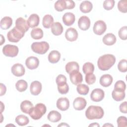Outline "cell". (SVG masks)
Here are the masks:
<instances>
[{
	"mask_svg": "<svg viewBox=\"0 0 127 127\" xmlns=\"http://www.w3.org/2000/svg\"><path fill=\"white\" fill-rule=\"evenodd\" d=\"M119 37L123 40H126L127 39V26H125L120 28L118 32Z\"/></svg>",
	"mask_w": 127,
	"mask_h": 127,
	"instance_id": "cell-40",
	"label": "cell"
},
{
	"mask_svg": "<svg viewBox=\"0 0 127 127\" xmlns=\"http://www.w3.org/2000/svg\"><path fill=\"white\" fill-rule=\"evenodd\" d=\"M6 88L5 86L2 83H0V96H2L6 92Z\"/></svg>",
	"mask_w": 127,
	"mask_h": 127,
	"instance_id": "cell-48",
	"label": "cell"
},
{
	"mask_svg": "<svg viewBox=\"0 0 127 127\" xmlns=\"http://www.w3.org/2000/svg\"><path fill=\"white\" fill-rule=\"evenodd\" d=\"M58 89L60 93L62 94H66L69 90V86L66 82L58 85Z\"/></svg>",
	"mask_w": 127,
	"mask_h": 127,
	"instance_id": "cell-39",
	"label": "cell"
},
{
	"mask_svg": "<svg viewBox=\"0 0 127 127\" xmlns=\"http://www.w3.org/2000/svg\"><path fill=\"white\" fill-rule=\"evenodd\" d=\"M126 89V83L123 80H120L117 81L115 83L114 85V89L125 91Z\"/></svg>",
	"mask_w": 127,
	"mask_h": 127,
	"instance_id": "cell-42",
	"label": "cell"
},
{
	"mask_svg": "<svg viewBox=\"0 0 127 127\" xmlns=\"http://www.w3.org/2000/svg\"><path fill=\"white\" fill-rule=\"evenodd\" d=\"M46 107L44 104L38 103L30 109L28 114L33 120H38L46 113Z\"/></svg>",
	"mask_w": 127,
	"mask_h": 127,
	"instance_id": "cell-3",
	"label": "cell"
},
{
	"mask_svg": "<svg viewBox=\"0 0 127 127\" xmlns=\"http://www.w3.org/2000/svg\"><path fill=\"white\" fill-rule=\"evenodd\" d=\"M24 32L20 31L15 26L8 32L7 38L9 42L17 43L24 37Z\"/></svg>",
	"mask_w": 127,
	"mask_h": 127,
	"instance_id": "cell-4",
	"label": "cell"
},
{
	"mask_svg": "<svg viewBox=\"0 0 127 127\" xmlns=\"http://www.w3.org/2000/svg\"><path fill=\"white\" fill-rule=\"evenodd\" d=\"M118 68L120 71L122 72H126L127 70V61L126 59L121 60L118 64Z\"/></svg>",
	"mask_w": 127,
	"mask_h": 127,
	"instance_id": "cell-38",
	"label": "cell"
},
{
	"mask_svg": "<svg viewBox=\"0 0 127 127\" xmlns=\"http://www.w3.org/2000/svg\"><path fill=\"white\" fill-rule=\"evenodd\" d=\"M89 127H100V125L97 123H94L89 125Z\"/></svg>",
	"mask_w": 127,
	"mask_h": 127,
	"instance_id": "cell-50",
	"label": "cell"
},
{
	"mask_svg": "<svg viewBox=\"0 0 127 127\" xmlns=\"http://www.w3.org/2000/svg\"><path fill=\"white\" fill-rule=\"evenodd\" d=\"M15 27L20 31L25 33L29 28L27 21L22 17H18L15 21Z\"/></svg>",
	"mask_w": 127,
	"mask_h": 127,
	"instance_id": "cell-10",
	"label": "cell"
},
{
	"mask_svg": "<svg viewBox=\"0 0 127 127\" xmlns=\"http://www.w3.org/2000/svg\"><path fill=\"white\" fill-rule=\"evenodd\" d=\"M76 90L78 94L83 95L87 94L89 91V87L84 84H79L76 87Z\"/></svg>",
	"mask_w": 127,
	"mask_h": 127,
	"instance_id": "cell-36",
	"label": "cell"
},
{
	"mask_svg": "<svg viewBox=\"0 0 127 127\" xmlns=\"http://www.w3.org/2000/svg\"><path fill=\"white\" fill-rule=\"evenodd\" d=\"M11 71L14 75L19 77L23 76L25 74V69L22 64L17 63L13 65L11 67Z\"/></svg>",
	"mask_w": 127,
	"mask_h": 127,
	"instance_id": "cell-12",
	"label": "cell"
},
{
	"mask_svg": "<svg viewBox=\"0 0 127 127\" xmlns=\"http://www.w3.org/2000/svg\"><path fill=\"white\" fill-rule=\"evenodd\" d=\"M117 41L116 37L113 33H107L103 38V43L108 46L114 45Z\"/></svg>",
	"mask_w": 127,
	"mask_h": 127,
	"instance_id": "cell-21",
	"label": "cell"
},
{
	"mask_svg": "<svg viewBox=\"0 0 127 127\" xmlns=\"http://www.w3.org/2000/svg\"><path fill=\"white\" fill-rule=\"evenodd\" d=\"M85 81L88 85H91L93 83L96 81V76L93 73L87 74L85 75Z\"/></svg>",
	"mask_w": 127,
	"mask_h": 127,
	"instance_id": "cell-43",
	"label": "cell"
},
{
	"mask_svg": "<svg viewBox=\"0 0 127 127\" xmlns=\"http://www.w3.org/2000/svg\"><path fill=\"white\" fill-rule=\"evenodd\" d=\"M12 24V19L10 17L5 16L3 17L0 23V28L3 30H6L9 29Z\"/></svg>",
	"mask_w": 127,
	"mask_h": 127,
	"instance_id": "cell-25",
	"label": "cell"
},
{
	"mask_svg": "<svg viewBox=\"0 0 127 127\" xmlns=\"http://www.w3.org/2000/svg\"><path fill=\"white\" fill-rule=\"evenodd\" d=\"M69 78L71 83L76 85L80 84L83 81L82 74L79 71L77 70L71 72L69 74Z\"/></svg>",
	"mask_w": 127,
	"mask_h": 127,
	"instance_id": "cell-9",
	"label": "cell"
},
{
	"mask_svg": "<svg viewBox=\"0 0 127 127\" xmlns=\"http://www.w3.org/2000/svg\"><path fill=\"white\" fill-rule=\"evenodd\" d=\"M27 21L29 27L34 28L39 25L40 18L38 14L35 13L32 14L30 15Z\"/></svg>",
	"mask_w": 127,
	"mask_h": 127,
	"instance_id": "cell-20",
	"label": "cell"
},
{
	"mask_svg": "<svg viewBox=\"0 0 127 127\" xmlns=\"http://www.w3.org/2000/svg\"><path fill=\"white\" fill-rule=\"evenodd\" d=\"M42 88V84L40 82L38 81H34L30 84V91L33 95L37 96L41 93Z\"/></svg>",
	"mask_w": 127,
	"mask_h": 127,
	"instance_id": "cell-17",
	"label": "cell"
},
{
	"mask_svg": "<svg viewBox=\"0 0 127 127\" xmlns=\"http://www.w3.org/2000/svg\"><path fill=\"white\" fill-rule=\"evenodd\" d=\"M113 77L109 74H105L101 76L100 78V84L105 87H107L111 85L113 82Z\"/></svg>",
	"mask_w": 127,
	"mask_h": 127,
	"instance_id": "cell-19",
	"label": "cell"
},
{
	"mask_svg": "<svg viewBox=\"0 0 127 127\" xmlns=\"http://www.w3.org/2000/svg\"><path fill=\"white\" fill-rule=\"evenodd\" d=\"M116 58L112 54H105L99 57L97 61L99 69L101 70L109 69L115 63Z\"/></svg>",
	"mask_w": 127,
	"mask_h": 127,
	"instance_id": "cell-1",
	"label": "cell"
},
{
	"mask_svg": "<svg viewBox=\"0 0 127 127\" xmlns=\"http://www.w3.org/2000/svg\"><path fill=\"white\" fill-rule=\"evenodd\" d=\"M47 118L48 120L53 123H56L60 121L62 118L61 114L57 111L53 110L49 112Z\"/></svg>",
	"mask_w": 127,
	"mask_h": 127,
	"instance_id": "cell-22",
	"label": "cell"
},
{
	"mask_svg": "<svg viewBox=\"0 0 127 127\" xmlns=\"http://www.w3.org/2000/svg\"><path fill=\"white\" fill-rule=\"evenodd\" d=\"M15 87L19 92H22L27 89L28 87V83L24 80H19L15 84Z\"/></svg>",
	"mask_w": 127,
	"mask_h": 127,
	"instance_id": "cell-33",
	"label": "cell"
},
{
	"mask_svg": "<svg viewBox=\"0 0 127 127\" xmlns=\"http://www.w3.org/2000/svg\"><path fill=\"white\" fill-rule=\"evenodd\" d=\"M65 37L66 40L70 42L75 41L78 38V32L74 28H68L65 31Z\"/></svg>",
	"mask_w": 127,
	"mask_h": 127,
	"instance_id": "cell-16",
	"label": "cell"
},
{
	"mask_svg": "<svg viewBox=\"0 0 127 127\" xmlns=\"http://www.w3.org/2000/svg\"><path fill=\"white\" fill-rule=\"evenodd\" d=\"M55 9L58 11H62L66 9V3L65 0H58L54 5Z\"/></svg>",
	"mask_w": 127,
	"mask_h": 127,
	"instance_id": "cell-35",
	"label": "cell"
},
{
	"mask_svg": "<svg viewBox=\"0 0 127 127\" xmlns=\"http://www.w3.org/2000/svg\"><path fill=\"white\" fill-rule=\"evenodd\" d=\"M56 83L57 85L66 82V77L63 74H59L56 78Z\"/></svg>",
	"mask_w": 127,
	"mask_h": 127,
	"instance_id": "cell-45",
	"label": "cell"
},
{
	"mask_svg": "<svg viewBox=\"0 0 127 127\" xmlns=\"http://www.w3.org/2000/svg\"><path fill=\"white\" fill-rule=\"evenodd\" d=\"M104 91L100 88H96L92 90L90 94L91 99L94 102H100L104 98Z\"/></svg>",
	"mask_w": 127,
	"mask_h": 127,
	"instance_id": "cell-8",
	"label": "cell"
},
{
	"mask_svg": "<svg viewBox=\"0 0 127 127\" xmlns=\"http://www.w3.org/2000/svg\"><path fill=\"white\" fill-rule=\"evenodd\" d=\"M0 37H1V41H0V45H2L3 44V43H4L5 42V39L3 37L2 35H0Z\"/></svg>",
	"mask_w": 127,
	"mask_h": 127,
	"instance_id": "cell-49",
	"label": "cell"
},
{
	"mask_svg": "<svg viewBox=\"0 0 127 127\" xmlns=\"http://www.w3.org/2000/svg\"><path fill=\"white\" fill-rule=\"evenodd\" d=\"M107 26L105 22L102 20L96 21L93 26L94 33L98 35H102L106 30Z\"/></svg>",
	"mask_w": 127,
	"mask_h": 127,
	"instance_id": "cell-7",
	"label": "cell"
},
{
	"mask_svg": "<svg viewBox=\"0 0 127 127\" xmlns=\"http://www.w3.org/2000/svg\"><path fill=\"white\" fill-rule=\"evenodd\" d=\"M66 72L69 74L72 71L77 70L79 71V66L78 64L76 62H68L65 66Z\"/></svg>",
	"mask_w": 127,
	"mask_h": 127,
	"instance_id": "cell-28",
	"label": "cell"
},
{
	"mask_svg": "<svg viewBox=\"0 0 127 127\" xmlns=\"http://www.w3.org/2000/svg\"><path fill=\"white\" fill-rule=\"evenodd\" d=\"M64 23L66 26H70L75 22V17L73 13L71 12L65 13L62 18Z\"/></svg>",
	"mask_w": 127,
	"mask_h": 127,
	"instance_id": "cell-18",
	"label": "cell"
},
{
	"mask_svg": "<svg viewBox=\"0 0 127 127\" xmlns=\"http://www.w3.org/2000/svg\"><path fill=\"white\" fill-rule=\"evenodd\" d=\"M51 27L52 33L56 36H59L62 34L64 30L62 25L59 22H54Z\"/></svg>",
	"mask_w": 127,
	"mask_h": 127,
	"instance_id": "cell-23",
	"label": "cell"
},
{
	"mask_svg": "<svg viewBox=\"0 0 127 127\" xmlns=\"http://www.w3.org/2000/svg\"><path fill=\"white\" fill-rule=\"evenodd\" d=\"M31 37L35 40H39L43 38V31L40 28H36L32 30L30 33Z\"/></svg>",
	"mask_w": 127,
	"mask_h": 127,
	"instance_id": "cell-32",
	"label": "cell"
},
{
	"mask_svg": "<svg viewBox=\"0 0 127 127\" xmlns=\"http://www.w3.org/2000/svg\"><path fill=\"white\" fill-rule=\"evenodd\" d=\"M15 122L19 126H24L29 123V120L27 116L23 115H20L15 118Z\"/></svg>",
	"mask_w": 127,
	"mask_h": 127,
	"instance_id": "cell-31",
	"label": "cell"
},
{
	"mask_svg": "<svg viewBox=\"0 0 127 127\" xmlns=\"http://www.w3.org/2000/svg\"><path fill=\"white\" fill-rule=\"evenodd\" d=\"M78 26L82 30H88L90 26V20L89 17L86 16H81L78 20Z\"/></svg>",
	"mask_w": 127,
	"mask_h": 127,
	"instance_id": "cell-11",
	"label": "cell"
},
{
	"mask_svg": "<svg viewBox=\"0 0 127 127\" xmlns=\"http://www.w3.org/2000/svg\"><path fill=\"white\" fill-rule=\"evenodd\" d=\"M25 64L29 69H34L38 67L39 64V61L37 57L31 56L26 59Z\"/></svg>",
	"mask_w": 127,
	"mask_h": 127,
	"instance_id": "cell-13",
	"label": "cell"
},
{
	"mask_svg": "<svg viewBox=\"0 0 127 127\" xmlns=\"http://www.w3.org/2000/svg\"><path fill=\"white\" fill-rule=\"evenodd\" d=\"M103 127H113V125L109 124V123H107V124H106L105 125H104L103 126Z\"/></svg>",
	"mask_w": 127,
	"mask_h": 127,
	"instance_id": "cell-52",
	"label": "cell"
},
{
	"mask_svg": "<svg viewBox=\"0 0 127 127\" xmlns=\"http://www.w3.org/2000/svg\"><path fill=\"white\" fill-rule=\"evenodd\" d=\"M61 58V54L56 50L52 51L48 55V60L52 64L58 63Z\"/></svg>",
	"mask_w": 127,
	"mask_h": 127,
	"instance_id": "cell-24",
	"label": "cell"
},
{
	"mask_svg": "<svg viewBox=\"0 0 127 127\" xmlns=\"http://www.w3.org/2000/svg\"><path fill=\"white\" fill-rule=\"evenodd\" d=\"M127 102L125 101L120 104L119 108H120V111H121V112H122L123 113H125V114H126L127 113Z\"/></svg>",
	"mask_w": 127,
	"mask_h": 127,
	"instance_id": "cell-46",
	"label": "cell"
},
{
	"mask_svg": "<svg viewBox=\"0 0 127 127\" xmlns=\"http://www.w3.org/2000/svg\"><path fill=\"white\" fill-rule=\"evenodd\" d=\"M33 107V104L28 100H24L20 104V109L22 112L25 114H28Z\"/></svg>",
	"mask_w": 127,
	"mask_h": 127,
	"instance_id": "cell-30",
	"label": "cell"
},
{
	"mask_svg": "<svg viewBox=\"0 0 127 127\" xmlns=\"http://www.w3.org/2000/svg\"><path fill=\"white\" fill-rule=\"evenodd\" d=\"M118 8L121 12L126 13L127 11V0H120L118 3Z\"/></svg>",
	"mask_w": 127,
	"mask_h": 127,
	"instance_id": "cell-37",
	"label": "cell"
},
{
	"mask_svg": "<svg viewBox=\"0 0 127 127\" xmlns=\"http://www.w3.org/2000/svg\"><path fill=\"white\" fill-rule=\"evenodd\" d=\"M53 23L54 18L51 15L46 14L43 17L42 20V24L44 28L49 29L51 27Z\"/></svg>",
	"mask_w": 127,
	"mask_h": 127,
	"instance_id": "cell-29",
	"label": "cell"
},
{
	"mask_svg": "<svg viewBox=\"0 0 127 127\" xmlns=\"http://www.w3.org/2000/svg\"><path fill=\"white\" fill-rule=\"evenodd\" d=\"M114 0H106L103 2V7L105 9L109 10L112 9L115 5Z\"/></svg>",
	"mask_w": 127,
	"mask_h": 127,
	"instance_id": "cell-41",
	"label": "cell"
},
{
	"mask_svg": "<svg viewBox=\"0 0 127 127\" xmlns=\"http://www.w3.org/2000/svg\"><path fill=\"white\" fill-rule=\"evenodd\" d=\"M66 3V9H71L75 7V3L71 0H65Z\"/></svg>",
	"mask_w": 127,
	"mask_h": 127,
	"instance_id": "cell-47",
	"label": "cell"
},
{
	"mask_svg": "<svg viewBox=\"0 0 127 127\" xmlns=\"http://www.w3.org/2000/svg\"><path fill=\"white\" fill-rule=\"evenodd\" d=\"M112 96L114 100L116 101H121L125 97V91L114 89L112 93Z\"/></svg>",
	"mask_w": 127,
	"mask_h": 127,
	"instance_id": "cell-27",
	"label": "cell"
},
{
	"mask_svg": "<svg viewBox=\"0 0 127 127\" xmlns=\"http://www.w3.org/2000/svg\"><path fill=\"white\" fill-rule=\"evenodd\" d=\"M56 105L59 110L64 111L69 108V101L66 97H61L58 99Z\"/></svg>",
	"mask_w": 127,
	"mask_h": 127,
	"instance_id": "cell-15",
	"label": "cell"
},
{
	"mask_svg": "<svg viewBox=\"0 0 127 127\" xmlns=\"http://www.w3.org/2000/svg\"><path fill=\"white\" fill-rule=\"evenodd\" d=\"M49 45L46 41L34 42L31 46L32 51L37 54L43 55L47 53L49 49Z\"/></svg>",
	"mask_w": 127,
	"mask_h": 127,
	"instance_id": "cell-5",
	"label": "cell"
},
{
	"mask_svg": "<svg viewBox=\"0 0 127 127\" xmlns=\"http://www.w3.org/2000/svg\"><path fill=\"white\" fill-rule=\"evenodd\" d=\"M62 126H66V127H69V126L68 125H67V124H66V123H61V124H60V125H58V127H62Z\"/></svg>",
	"mask_w": 127,
	"mask_h": 127,
	"instance_id": "cell-51",
	"label": "cell"
},
{
	"mask_svg": "<svg viewBox=\"0 0 127 127\" xmlns=\"http://www.w3.org/2000/svg\"><path fill=\"white\" fill-rule=\"evenodd\" d=\"M82 71L85 74L93 73L94 71V66L93 64L90 62L85 63L82 66Z\"/></svg>",
	"mask_w": 127,
	"mask_h": 127,
	"instance_id": "cell-34",
	"label": "cell"
},
{
	"mask_svg": "<svg viewBox=\"0 0 127 127\" xmlns=\"http://www.w3.org/2000/svg\"><path fill=\"white\" fill-rule=\"evenodd\" d=\"M104 110L100 106L91 105L85 111V116L88 120L100 119L104 116Z\"/></svg>",
	"mask_w": 127,
	"mask_h": 127,
	"instance_id": "cell-2",
	"label": "cell"
},
{
	"mask_svg": "<svg viewBox=\"0 0 127 127\" xmlns=\"http://www.w3.org/2000/svg\"><path fill=\"white\" fill-rule=\"evenodd\" d=\"M118 127H127V118L125 116L119 117L117 120Z\"/></svg>",
	"mask_w": 127,
	"mask_h": 127,
	"instance_id": "cell-44",
	"label": "cell"
},
{
	"mask_svg": "<svg viewBox=\"0 0 127 127\" xmlns=\"http://www.w3.org/2000/svg\"><path fill=\"white\" fill-rule=\"evenodd\" d=\"M19 49L17 46L13 45L7 44L2 48V53L6 57H15L18 54Z\"/></svg>",
	"mask_w": 127,
	"mask_h": 127,
	"instance_id": "cell-6",
	"label": "cell"
},
{
	"mask_svg": "<svg viewBox=\"0 0 127 127\" xmlns=\"http://www.w3.org/2000/svg\"><path fill=\"white\" fill-rule=\"evenodd\" d=\"M80 10L83 13H88L91 11L93 8V5L90 1H83L80 5Z\"/></svg>",
	"mask_w": 127,
	"mask_h": 127,
	"instance_id": "cell-26",
	"label": "cell"
},
{
	"mask_svg": "<svg viewBox=\"0 0 127 127\" xmlns=\"http://www.w3.org/2000/svg\"><path fill=\"white\" fill-rule=\"evenodd\" d=\"M86 101L84 98L78 97L74 100L73 106L74 109L76 110L81 111L85 108L86 106Z\"/></svg>",
	"mask_w": 127,
	"mask_h": 127,
	"instance_id": "cell-14",
	"label": "cell"
}]
</instances>
